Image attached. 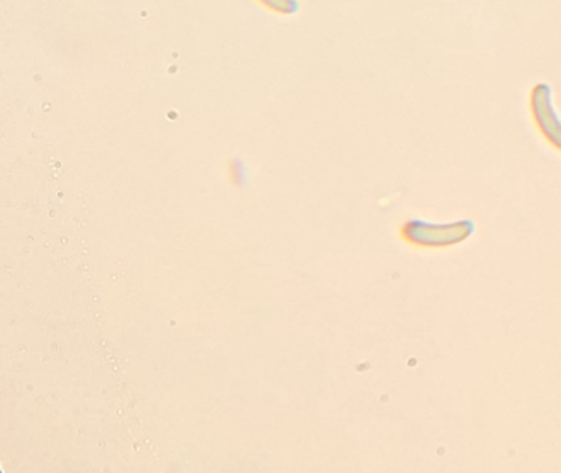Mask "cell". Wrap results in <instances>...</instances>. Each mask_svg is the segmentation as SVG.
I'll return each instance as SVG.
<instances>
[{
  "label": "cell",
  "instance_id": "2",
  "mask_svg": "<svg viewBox=\"0 0 561 473\" xmlns=\"http://www.w3.org/2000/svg\"><path fill=\"white\" fill-rule=\"evenodd\" d=\"M530 111L541 137L554 150L561 151V122L557 114H554L553 105H551L548 85H535L534 91H531Z\"/></svg>",
  "mask_w": 561,
  "mask_h": 473
},
{
  "label": "cell",
  "instance_id": "1",
  "mask_svg": "<svg viewBox=\"0 0 561 473\" xmlns=\"http://www.w3.org/2000/svg\"><path fill=\"white\" fill-rule=\"evenodd\" d=\"M476 226L472 220L462 219L455 222L436 223L428 220L410 219L400 227V239L407 245L420 250H443L461 245L471 239Z\"/></svg>",
  "mask_w": 561,
  "mask_h": 473
},
{
  "label": "cell",
  "instance_id": "3",
  "mask_svg": "<svg viewBox=\"0 0 561 473\" xmlns=\"http://www.w3.org/2000/svg\"><path fill=\"white\" fill-rule=\"evenodd\" d=\"M257 2L280 13H291L297 9V3H295L294 0H257Z\"/></svg>",
  "mask_w": 561,
  "mask_h": 473
}]
</instances>
